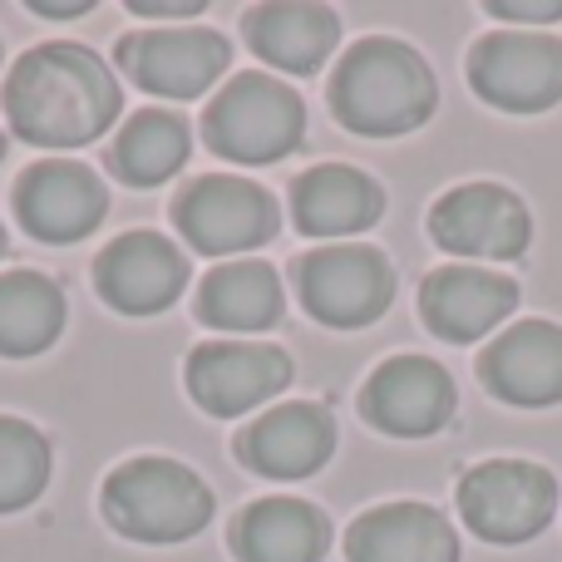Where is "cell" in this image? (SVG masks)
Here are the masks:
<instances>
[{
  "instance_id": "17",
  "label": "cell",
  "mask_w": 562,
  "mask_h": 562,
  "mask_svg": "<svg viewBox=\"0 0 562 562\" xmlns=\"http://www.w3.org/2000/svg\"><path fill=\"white\" fill-rule=\"evenodd\" d=\"M518 306V286L488 267H439L419 286V316L439 340H479Z\"/></svg>"
},
{
  "instance_id": "12",
  "label": "cell",
  "mask_w": 562,
  "mask_h": 562,
  "mask_svg": "<svg viewBox=\"0 0 562 562\" xmlns=\"http://www.w3.org/2000/svg\"><path fill=\"white\" fill-rule=\"evenodd\" d=\"M109 213V193L85 164L69 158H45L25 168L15 183V217L25 223L30 237L49 247H65L89 237Z\"/></svg>"
},
{
  "instance_id": "15",
  "label": "cell",
  "mask_w": 562,
  "mask_h": 562,
  "mask_svg": "<svg viewBox=\"0 0 562 562\" xmlns=\"http://www.w3.org/2000/svg\"><path fill=\"white\" fill-rule=\"evenodd\" d=\"M479 375L498 400L524 409H543L562 400V326L553 321H518L498 340H488Z\"/></svg>"
},
{
  "instance_id": "1",
  "label": "cell",
  "mask_w": 562,
  "mask_h": 562,
  "mask_svg": "<svg viewBox=\"0 0 562 562\" xmlns=\"http://www.w3.org/2000/svg\"><path fill=\"white\" fill-rule=\"evenodd\" d=\"M0 109L15 138L40 148H79L114 128L124 94L119 79L89 45L49 40L10 65Z\"/></svg>"
},
{
  "instance_id": "7",
  "label": "cell",
  "mask_w": 562,
  "mask_h": 562,
  "mask_svg": "<svg viewBox=\"0 0 562 562\" xmlns=\"http://www.w3.org/2000/svg\"><path fill=\"white\" fill-rule=\"evenodd\" d=\"M296 291L301 306L336 330H360L385 316L395 296V272L375 247H321V252L296 262Z\"/></svg>"
},
{
  "instance_id": "18",
  "label": "cell",
  "mask_w": 562,
  "mask_h": 562,
  "mask_svg": "<svg viewBox=\"0 0 562 562\" xmlns=\"http://www.w3.org/2000/svg\"><path fill=\"white\" fill-rule=\"evenodd\" d=\"M346 558L350 562H459V538L439 508L385 504L350 524Z\"/></svg>"
},
{
  "instance_id": "9",
  "label": "cell",
  "mask_w": 562,
  "mask_h": 562,
  "mask_svg": "<svg viewBox=\"0 0 562 562\" xmlns=\"http://www.w3.org/2000/svg\"><path fill=\"white\" fill-rule=\"evenodd\" d=\"M233 65V45L217 30L183 25V30H134L119 40V69L144 94L158 99H198L223 79Z\"/></svg>"
},
{
  "instance_id": "5",
  "label": "cell",
  "mask_w": 562,
  "mask_h": 562,
  "mask_svg": "<svg viewBox=\"0 0 562 562\" xmlns=\"http://www.w3.org/2000/svg\"><path fill=\"white\" fill-rule=\"evenodd\" d=\"M459 514L484 543H528L558 514V479L528 459H488L459 479Z\"/></svg>"
},
{
  "instance_id": "29",
  "label": "cell",
  "mask_w": 562,
  "mask_h": 562,
  "mask_svg": "<svg viewBox=\"0 0 562 562\" xmlns=\"http://www.w3.org/2000/svg\"><path fill=\"white\" fill-rule=\"evenodd\" d=\"M0 252H5V227H0Z\"/></svg>"
},
{
  "instance_id": "21",
  "label": "cell",
  "mask_w": 562,
  "mask_h": 562,
  "mask_svg": "<svg viewBox=\"0 0 562 562\" xmlns=\"http://www.w3.org/2000/svg\"><path fill=\"white\" fill-rule=\"evenodd\" d=\"M330 548V524L306 498H262L233 524L237 562H321Z\"/></svg>"
},
{
  "instance_id": "25",
  "label": "cell",
  "mask_w": 562,
  "mask_h": 562,
  "mask_svg": "<svg viewBox=\"0 0 562 562\" xmlns=\"http://www.w3.org/2000/svg\"><path fill=\"white\" fill-rule=\"evenodd\" d=\"M49 484V439L15 415H0V514L35 504Z\"/></svg>"
},
{
  "instance_id": "27",
  "label": "cell",
  "mask_w": 562,
  "mask_h": 562,
  "mask_svg": "<svg viewBox=\"0 0 562 562\" xmlns=\"http://www.w3.org/2000/svg\"><path fill=\"white\" fill-rule=\"evenodd\" d=\"M198 10H203V5H198V0H193V5H148V0H138V5H134V15H183V20H193Z\"/></svg>"
},
{
  "instance_id": "16",
  "label": "cell",
  "mask_w": 562,
  "mask_h": 562,
  "mask_svg": "<svg viewBox=\"0 0 562 562\" xmlns=\"http://www.w3.org/2000/svg\"><path fill=\"white\" fill-rule=\"evenodd\" d=\"M330 449H336V425H330V415L321 405H311V400L267 409L262 419H252V425L237 435L243 464L267 479L316 474L330 459Z\"/></svg>"
},
{
  "instance_id": "24",
  "label": "cell",
  "mask_w": 562,
  "mask_h": 562,
  "mask_svg": "<svg viewBox=\"0 0 562 562\" xmlns=\"http://www.w3.org/2000/svg\"><path fill=\"white\" fill-rule=\"evenodd\" d=\"M65 330V291L45 272H0V356L25 360Z\"/></svg>"
},
{
  "instance_id": "28",
  "label": "cell",
  "mask_w": 562,
  "mask_h": 562,
  "mask_svg": "<svg viewBox=\"0 0 562 562\" xmlns=\"http://www.w3.org/2000/svg\"><path fill=\"white\" fill-rule=\"evenodd\" d=\"M35 10H40V15H85L89 5L79 0V5H35Z\"/></svg>"
},
{
  "instance_id": "8",
  "label": "cell",
  "mask_w": 562,
  "mask_h": 562,
  "mask_svg": "<svg viewBox=\"0 0 562 562\" xmlns=\"http://www.w3.org/2000/svg\"><path fill=\"white\" fill-rule=\"evenodd\" d=\"M469 85L508 114H543L562 99V40L538 30H498L469 55Z\"/></svg>"
},
{
  "instance_id": "19",
  "label": "cell",
  "mask_w": 562,
  "mask_h": 562,
  "mask_svg": "<svg viewBox=\"0 0 562 562\" xmlns=\"http://www.w3.org/2000/svg\"><path fill=\"white\" fill-rule=\"evenodd\" d=\"M385 213V193L370 173L350 164H321L291 183V217L306 237H350L366 233Z\"/></svg>"
},
{
  "instance_id": "4",
  "label": "cell",
  "mask_w": 562,
  "mask_h": 562,
  "mask_svg": "<svg viewBox=\"0 0 562 562\" xmlns=\"http://www.w3.org/2000/svg\"><path fill=\"white\" fill-rule=\"evenodd\" d=\"M306 134V104L272 75H233L203 114V138L233 164H277Z\"/></svg>"
},
{
  "instance_id": "10",
  "label": "cell",
  "mask_w": 562,
  "mask_h": 562,
  "mask_svg": "<svg viewBox=\"0 0 562 562\" xmlns=\"http://www.w3.org/2000/svg\"><path fill=\"white\" fill-rule=\"evenodd\" d=\"M188 395L213 419H243L291 385V356L257 340H207L188 356Z\"/></svg>"
},
{
  "instance_id": "23",
  "label": "cell",
  "mask_w": 562,
  "mask_h": 562,
  "mask_svg": "<svg viewBox=\"0 0 562 562\" xmlns=\"http://www.w3.org/2000/svg\"><path fill=\"white\" fill-rule=\"evenodd\" d=\"M188 154H193V138H188L183 119L173 109H144L109 144V168L128 188H158L173 173H183Z\"/></svg>"
},
{
  "instance_id": "11",
  "label": "cell",
  "mask_w": 562,
  "mask_h": 562,
  "mask_svg": "<svg viewBox=\"0 0 562 562\" xmlns=\"http://www.w3.org/2000/svg\"><path fill=\"white\" fill-rule=\"evenodd\" d=\"M429 237L449 257H484V262H514L533 243V217L524 198L498 183H464L445 193L429 213Z\"/></svg>"
},
{
  "instance_id": "13",
  "label": "cell",
  "mask_w": 562,
  "mask_h": 562,
  "mask_svg": "<svg viewBox=\"0 0 562 562\" xmlns=\"http://www.w3.org/2000/svg\"><path fill=\"white\" fill-rule=\"evenodd\" d=\"M360 415L395 439L439 435L454 415V380L429 356H395L366 380Z\"/></svg>"
},
{
  "instance_id": "2",
  "label": "cell",
  "mask_w": 562,
  "mask_h": 562,
  "mask_svg": "<svg viewBox=\"0 0 562 562\" xmlns=\"http://www.w3.org/2000/svg\"><path fill=\"white\" fill-rule=\"evenodd\" d=\"M439 104V85L419 49L405 40L370 35L346 49L330 75V114L360 138L415 134Z\"/></svg>"
},
{
  "instance_id": "14",
  "label": "cell",
  "mask_w": 562,
  "mask_h": 562,
  "mask_svg": "<svg viewBox=\"0 0 562 562\" xmlns=\"http://www.w3.org/2000/svg\"><path fill=\"white\" fill-rule=\"evenodd\" d=\"M94 286L124 316H158L188 286V262L164 233H124L99 252Z\"/></svg>"
},
{
  "instance_id": "3",
  "label": "cell",
  "mask_w": 562,
  "mask_h": 562,
  "mask_svg": "<svg viewBox=\"0 0 562 562\" xmlns=\"http://www.w3.org/2000/svg\"><path fill=\"white\" fill-rule=\"evenodd\" d=\"M104 518L134 543H183L213 518V488L178 459L144 454L104 479Z\"/></svg>"
},
{
  "instance_id": "30",
  "label": "cell",
  "mask_w": 562,
  "mask_h": 562,
  "mask_svg": "<svg viewBox=\"0 0 562 562\" xmlns=\"http://www.w3.org/2000/svg\"><path fill=\"white\" fill-rule=\"evenodd\" d=\"M0 158H5V134H0Z\"/></svg>"
},
{
  "instance_id": "22",
  "label": "cell",
  "mask_w": 562,
  "mask_h": 562,
  "mask_svg": "<svg viewBox=\"0 0 562 562\" xmlns=\"http://www.w3.org/2000/svg\"><path fill=\"white\" fill-rule=\"evenodd\" d=\"M281 277L267 262H223L198 286V321L213 330L252 336L281 321Z\"/></svg>"
},
{
  "instance_id": "26",
  "label": "cell",
  "mask_w": 562,
  "mask_h": 562,
  "mask_svg": "<svg viewBox=\"0 0 562 562\" xmlns=\"http://www.w3.org/2000/svg\"><path fill=\"white\" fill-rule=\"evenodd\" d=\"M488 15H498V20H562V0H548V5H514V0H494Z\"/></svg>"
},
{
  "instance_id": "20",
  "label": "cell",
  "mask_w": 562,
  "mask_h": 562,
  "mask_svg": "<svg viewBox=\"0 0 562 562\" xmlns=\"http://www.w3.org/2000/svg\"><path fill=\"white\" fill-rule=\"evenodd\" d=\"M340 40V20L326 5L306 0H272L247 10V45L257 59L286 69V75H316Z\"/></svg>"
},
{
  "instance_id": "6",
  "label": "cell",
  "mask_w": 562,
  "mask_h": 562,
  "mask_svg": "<svg viewBox=\"0 0 562 562\" xmlns=\"http://www.w3.org/2000/svg\"><path fill=\"white\" fill-rule=\"evenodd\" d=\"M173 223L193 252L237 257V252H257V247L272 243L281 227V213H277V198L262 183L207 173L178 193Z\"/></svg>"
}]
</instances>
